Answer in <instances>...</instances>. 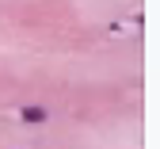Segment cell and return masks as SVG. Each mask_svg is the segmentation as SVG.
Listing matches in <instances>:
<instances>
[{"mask_svg":"<svg viewBox=\"0 0 160 149\" xmlns=\"http://www.w3.org/2000/svg\"><path fill=\"white\" fill-rule=\"evenodd\" d=\"M15 119L23 122V126H42L50 119V111L42 107V103H23V107H15Z\"/></svg>","mask_w":160,"mask_h":149,"instance_id":"6da1fadb","label":"cell"}]
</instances>
